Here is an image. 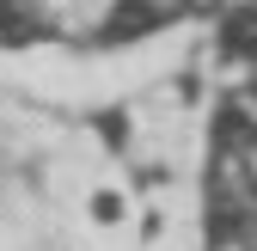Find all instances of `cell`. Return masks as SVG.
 <instances>
[{
    "instance_id": "obj_1",
    "label": "cell",
    "mask_w": 257,
    "mask_h": 251,
    "mask_svg": "<svg viewBox=\"0 0 257 251\" xmlns=\"http://www.w3.org/2000/svg\"><path fill=\"white\" fill-rule=\"evenodd\" d=\"M202 7L208 0H0V55L98 61L172 37Z\"/></svg>"
}]
</instances>
